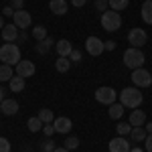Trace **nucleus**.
<instances>
[{
    "label": "nucleus",
    "mask_w": 152,
    "mask_h": 152,
    "mask_svg": "<svg viewBox=\"0 0 152 152\" xmlns=\"http://www.w3.org/2000/svg\"><path fill=\"white\" fill-rule=\"evenodd\" d=\"M142 102H144V95L138 87H126L120 91V104L124 107H130V110H136L140 107Z\"/></svg>",
    "instance_id": "obj_1"
},
{
    "label": "nucleus",
    "mask_w": 152,
    "mask_h": 152,
    "mask_svg": "<svg viewBox=\"0 0 152 152\" xmlns=\"http://www.w3.org/2000/svg\"><path fill=\"white\" fill-rule=\"evenodd\" d=\"M0 61L10 65V67L12 65H18V61H20V49H18V45H14V43L2 45L0 47Z\"/></svg>",
    "instance_id": "obj_2"
},
{
    "label": "nucleus",
    "mask_w": 152,
    "mask_h": 152,
    "mask_svg": "<svg viewBox=\"0 0 152 152\" xmlns=\"http://www.w3.org/2000/svg\"><path fill=\"white\" fill-rule=\"evenodd\" d=\"M144 61H146V57H144V53H142L140 49L136 47H130L126 53H124V65L128 67V69H140L142 65H144Z\"/></svg>",
    "instance_id": "obj_3"
},
{
    "label": "nucleus",
    "mask_w": 152,
    "mask_h": 152,
    "mask_svg": "<svg viewBox=\"0 0 152 152\" xmlns=\"http://www.w3.org/2000/svg\"><path fill=\"white\" fill-rule=\"evenodd\" d=\"M102 26H104L107 33L120 31V26H122V16H120V12H116V10H105L104 14H102Z\"/></svg>",
    "instance_id": "obj_4"
},
{
    "label": "nucleus",
    "mask_w": 152,
    "mask_h": 152,
    "mask_svg": "<svg viewBox=\"0 0 152 152\" xmlns=\"http://www.w3.org/2000/svg\"><path fill=\"white\" fill-rule=\"evenodd\" d=\"M132 81H134V87H150L152 85V75L150 71H146L144 67H140V69H134L132 71Z\"/></svg>",
    "instance_id": "obj_5"
},
{
    "label": "nucleus",
    "mask_w": 152,
    "mask_h": 152,
    "mask_svg": "<svg viewBox=\"0 0 152 152\" xmlns=\"http://www.w3.org/2000/svg\"><path fill=\"white\" fill-rule=\"evenodd\" d=\"M95 99L104 105H112V104H116L118 94L114 87H97L95 89Z\"/></svg>",
    "instance_id": "obj_6"
},
{
    "label": "nucleus",
    "mask_w": 152,
    "mask_h": 152,
    "mask_svg": "<svg viewBox=\"0 0 152 152\" xmlns=\"http://www.w3.org/2000/svg\"><path fill=\"white\" fill-rule=\"evenodd\" d=\"M146 41H148V35H146V31L144 28H132L128 33V43L132 45V47H136V49H140L142 45H146Z\"/></svg>",
    "instance_id": "obj_7"
},
{
    "label": "nucleus",
    "mask_w": 152,
    "mask_h": 152,
    "mask_svg": "<svg viewBox=\"0 0 152 152\" xmlns=\"http://www.w3.org/2000/svg\"><path fill=\"white\" fill-rule=\"evenodd\" d=\"M85 51L91 57H99L104 53V41H99L97 37H87L85 39Z\"/></svg>",
    "instance_id": "obj_8"
},
{
    "label": "nucleus",
    "mask_w": 152,
    "mask_h": 152,
    "mask_svg": "<svg viewBox=\"0 0 152 152\" xmlns=\"http://www.w3.org/2000/svg\"><path fill=\"white\" fill-rule=\"evenodd\" d=\"M35 71H37L35 63H33V61H26V59H20L18 65H16V75H20L24 79H26V77H33Z\"/></svg>",
    "instance_id": "obj_9"
},
{
    "label": "nucleus",
    "mask_w": 152,
    "mask_h": 152,
    "mask_svg": "<svg viewBox=\"0 0 152 152\" xmlns=\"http://www.w3.org/2000/svg\"><path fill=\"white\" fill-rule=\"evenodd\" d=\"M12 20H14V24L18 26V28H28L31 26V23H33V18H31V12H26L23 8V10H16L14 12V16H12Z\"/></svg>",
    "instance_id": "obj_10"
},
{
    "label": "nucleus",
    "mask_w": 152,
    "mask_h": 152,
    "mask_svg": "<svg viewBox=\"0 0 152 152\" xmlns=\"http://www.w3.org/2000/svg\"><path fill=\"white\" fill-rule=\"evenodd\" d=\"M53 126H55V132H59V134H69L71 128H73V122H71L69 118L61 116V118L53 120Z\"/></svg>",
    "instance_id": "obj_11"
},
{
    "label": "nucleus",
    "mask_w": 152,
    "mask_h": 152,
    "mask_svg": "<svg viewBox=\"0 0 152 152\" xmlns=\"http://www.w3.org/2000/svg\"><path fill=\"white\" fill-rule=\"evenodd\" d=\"M130 142L124 136H118L114 140H110V152H130Z\"/></svg>",
    "instance_id": "obj_12"
},
{
    "label": "nucleus",
    "mask_w": 152,
    "mask_h": 152,
    "mask_svg": "<svg viewBox=\"0 0 152 152\" xmlns=\"http://www.w3.org/2000/svg\"><path fill=\"white\" fill-rule=\"evenodd\" d=\"M0 33H2V39H4L6 43H14V41L18 39V33H20V28H18L16 24L12 23V24H6V26H4Z\"/></svg>",
    "instance_id": "obj_13"
},
{
    "label": "nucleus",
    "mask_w": 152,
    "mask_h": 152,
    "mask_svg": "<svg viewBox=\"0 0 152 152\" xmlns=\"http://www.w3.org/2000/svg\"><path fill=\"white\" fill-rule=\"evenodd\" d=\"M49 8H51L53 14L63 16L65 12L69 10V2H67V0H51V2H49Z\"/></svg>",
    "instance_id": "obj_14"
},
{
    "label": "nucleus",
    "mask_w": 152,
    "mask_h": 152,
    "mask_svg": "<svg viewBox=\"0 0 152 152\" xmlns=\"http://www.w3.org/2000/svg\"><path fill=\"white\" fill-rule=\"evenodd\" d=\"M55 51H57L59 57H69L71 51H73V45H71L67 39H61V41L55 43Z\"/></svg>",
    "instance_id": "obj_15"
},
{
    "label": "nucleus",
    "mask_w": 152,
    "mask_h": 152,
    "mask_svg": "<svg viewBox=\"0 0 152 152\" xmlns=\"http://www.w3.org/2000/svg\"><path fill=\"white\" fill-rule=\"evenodd\" d=\"M0 112H2L4 116H14V114L18 112V102H16V99H4V102L0 104Z\"/></svg>",
    "instance_id": "obj_16"
},
{
    "label": "nucleus",
    "mask_w": 152,
    "mask_h": 152,
    "mask_svg": "<svg viewBox=\"0 0 152 152\" xmlns=\"http://www.w3.org/2000/svg\"><path fill=\"white\" fill-rule=\"evenodd\" d=\"M146 124V114L142 112V110H132V114H130V126L132 128H136V126H144Z\"/></svg>",
    "instance_id": "obj_17"
},
{
    "label": "nucleus",
    "mask_w": 152,
    "mask_h": 152,
    "mask_svg": "<svg viewBox=\"0 0 152 152\" xmlns=\"http://www.w3.org/2000/svg\"><path fill=\"white\" fill-rule=\"evenodd\" d=\"M53 45H55V43H53V39H43V41H37V45H35V51L37 53H39V55H47L49 51H51V49H53Z\"/></svg>",
    "instance_id": "obj_18"
},
{
    "label": "nucleus",
    "mask_w": 152,
    "mask_h": 152,
    "mask_svg": "<svg viewBox=\"0 0 152 152\" xmlns=\"http://www.w3.org/2000/svg\"><path fill=\"white\" fill-rule=\"evenodd\" d=\"M8 87H10L12 94H23V89H24V77H20V75L12 77L10 81H8Z\"/></svg>",
    "instance_id": "obj_19"
},
{
    "label": "nucleus",
    "mask_w": 152,
    "mask_h": 152,
    "mask_svg": "<svg viewBox=\"0 0 152 152\" xmlns=\"http://www.w3.org/2000/svg\"><path fill=\"white\" fill-rule=\"evenodd\" d=\"M146 136H148V132H146L144 126H136V128H132V132H130L132 142H144V140H146Z\"/></svg>",
    "instance_id": "obj_20"
},
{
    "label": "nucleus",
    "mask_w": 152,
    "mask_h": 152,
    "mask_svg": "<svg viewBox=\"0 0 152 152\" xmlns=\"http://www.w3.org/2000/svg\"><path fill=\"white\" fill-rule=\"evenodd\" d=\"M140 12H142V20L146 24H152V0H144Z\"/></svg>",
    "instance_id": "obj_21"
},
{
    "label": "nucleus",
    "mask_w": 152,
    "mask_h": 152,
    "mask_svg": "<svg viewBox=\"0 0 152 152\" xmlns=\"http://www.w3.org/2000/svg\"><path fill=\"white\" fill-rule=\"evenodd\" d=\"M107 114H110L112 120H120V118L124 116V105L122 104H112L110 110H107Z\"/></svg>",
    "instance_id": "obj_22"
},
{
    "label": "nucleus",
    "mask_w": 152,
    "mask_h": 152,
    "mask_svg": "<svg viewBox=\"0 0 152 152\" xmlns=\"http://www.w3.org/2000/svg\"><path fill=\"white\" fill-rule=\"evenodd\" d=\"M69 67H71L69 57H59L57 61H55V69H57L59 73H67V71H69Z\"/></svg>",
    "instance_id": "obj_23"
},
{
    "label": "nucleus",
    "mask_w": 152,
    "mask_h": 152,
    "mask_svg": "<svg viewBox=\"0 0 152 152\" xmlns=\"http://www.w3.org/2000/svg\"><path fill=\"white\" fill-rule=\"evenodd\" d=\"M12 77H14V75H12V67L6 65V63H2V65H0V81H10Z\"/></svg>",
    "instance_id": "obj_24"
},
{
    "label": "nucleus",
    "mask_w": 152,
    "mask_h": 152,
    "mask_svg": "<svg viewBox=\"0 0 152 152\" xmlns=\"http://www.w3.org/2000/svg\"><path fill=\"white\" fill-rule=\"evenodd\" d=\"M110 2V10H124V8H128V4H130V0H107Z\"/></svg>",
    "instance_id": "obj_25"
},
{
    "label": "nucleus",
    "mask_w": 152,
    "mask_h": 152,
    "mask_svg": "<svg viewBox=\"0 0 152 152\" xmlns=\"http://www.w3.org/2000/svg\"><path fill=\"white\" fill-rule=\"evenodd\" d=\"M39 120H41L43 124H53V120H55V116H53V112H51V110H47V107H43V110L39 112Z\"/></svg>",
    "instance_id": "obj_26"
},
{
    "label": "nucleus",
    "mask_w": 152,
    "mask_h": 152,
    "mask_svg": "<svg viewBox=\"0 0 152 152\" xmlns=\"http://www.w3.org/2000/svg\"><path fill=\"white\" fill-rule=\"evenodd\" d=\"M26 128L31 130V132H39V130H43V122L39 120V116H35L26 122Z\"/></svg>",
    "instance_id": "obj_27"
},
{
    "label": "nucleus",
    "mask_w": 152,
    "mask_h": 152,
    "mask_svg": "<svg viewBox=\"0 0 152 152\" xmlns=\"http://www.w3.org/2000/svg\"><path fill=\"white\" fill-rule=\"evenodd\" d=\"M33 37H35L37 41H43V39H47V28H45L43 24H37L35 28H33Z\"/></svg>",
    "instance_id": "obj_28"
},
{
    "label": "nucleus",
    "mask_w": 152,
    "mask_h": 152,
    "mask_svg": "<svg viewBox=\"0 0 152 152\" xmlns=\"http://www.w3.org/2000/svg\"><path fill=\"white\" fill-rule=\"evenodd\" d=\"M116 132H118V136H128L130 132H132V126H130V122L126 124V122H120L116 126Z\"/></svg>",
    "instance_id": "obj_29"
},
{
    "label": "nucleus",
    "mask_w": 152,
    "mask_h": 152,
    "mask_svg": "<svg viewBox=\"0 0 152 152\" xmlns=\"http://www.w3.org/2000/svg\"><path fill=\"white\" fill-rule=\"evenodd\" d=\"M63 146H65L67 150H75V148L79 146V138H77V136H69V138H65Z\"/></svg>",
    "instance_id": "obj_30"
},
{
    "label": "nucleus",
    "mask_w": 152,
    "mask_h": 152,
    "mask_svg": "<svg viewBox=\"0 0 152 152\" xmlns=\"http://www.w3.org/2000/svg\"><path fill=\"white\" fill-rule=\"evenodd\" d=\"M107 6H110V2H107V0H95V8L102 12V14L107 10Z\"/></svg>",
    "instance_id": "obj_31"
},
{
    "label": "nucleus",
    "mask_w": 152,
    "mask_h": 152,
    "mask_svg": "<svg viewBox=\"0 0 152 152\" xmlns=\"http://www.w3.org/2000/svg\"><path fill=\"white\" fill-rule=\"evenodd\" d=\"M69 61H71V63H79V61H81V51L73 49V51H71V55H69Z\"/></svg>",
    "instance_id": "obj_32"
},
{
    "label": "nucleus",
    "mask_w": 152,
    "mask_h": 152,
    "mask_svg": "<svg viewBox=\"0 0 152 152\" xmlns=\"http://www.w3.org/2000/svg\"><path fill=\"white\" fill-rule=\"evenodd\" d=\"M0 152H10V142L6 138H0Z\"/></svg>",
    "instance_id": "obj_33"
},
{
    "label": "nucleus",
    "mask_w": 152,
    "mask_h": 152,
    "mask_svg": "<svg viewBox=\"0 0 152 152\" xmlns=\"http://www.w3.org/2000/svg\"><path fill=\"white\" fill-rule=\"evenodd\" d=\"M10 6L14 10H23L24 8V0H10Z\"/></svg>",
    "instance_id": "obj_34"
},
{
    "label": "nucleus",
    "mask_w": 152,
    "mask_h": 152,
    "mask_svg": "<svg viewBox=\"0 0 152 152\" xmlns=\"http://www.w3.org/2000/svg\"><path fill=\"white\" fill-rule=\"evenodd\" d=\"M55 150V142L53 140H45V144H43V152H53Z\"/></svg>",
    "instance_id": "obj_35"
},
{
    "label": "nucleus",
    "mask_w": 152,
    "mask_h": 152,
    "mask_svg": "<svg viewBox=\"0 0 152 152\" xmlns=\"http://www.w3.org/2000/svg\"><path fill=\"white\" fill-rule=\"evenodd\" d=\"M144 148H146V152H152V134L146 136V140H144Z\"/></svg>",
    "instance_id": "obj_36"
},
{
    "label": "nucleus",
    "mask_w": 152,
    "mask_h": 152,
    "mask_svg": "<svg viewBox=\"0 0 152 152\" xmlns=\"http://www.w3.org/2000/svg\"><path fill=\"white\" fill-rule=\"evenodd\" d=\"M43 132H45L47 136H53V134H55V126H53V124H45V128H43Z\"/></svg>",
    "instance_id": "obj_37"
},
{
    "label": "nucleus",
    "mask_w": 152,
    "mask_h": 152,
    "mask_svg": "<svg viewBox=\"0 0 152 152\" xmlns=\"http://www.w3.org/2000/svg\"><path fill=\"white\" fill-rule=\"evenodd\" d=\"M116 49V43L114 41H105L104 43V51H114Z\"/></svg>",
    "instance_id": "obj_38"
},
{
    "label": "nucleus",
    "mask_w": 152,
    "mask_h": 152,
    "mask_svg": "<svg viewBox=\"0 0 152 152\" xmlns=\"http://www.w3.org/2000/svg\"><path fill=\"white\" fill-rule=\"evenodd\" d=\"M14 8H12V6H4V10H2V14H4V16H14Z\"/></svg>",
    "instance_id": "obj_39"
},
{
    "label": "nucleus",
    "mask_w": 152,
    "mask_h": 152,
    "mask_svg": "<svg viewBox=\"0 0 152 152\" xmlns=\"http://www.w3.org/2000/svg\"><path fill=\"white\" fill-rule=\"evenodd\" d=\"M85 2H87V0H71V4H73L75 8H81L83 4H85Z\"/></svg>",
    "instance_id": "obj_40"
},
{
    "label": "nucleus",
    "mask_w": 152,
    "mask_h": 152,
    "mask_svg": "<svg viewBox=\"0 0 152 152\" xmlns=\"http://www.w3.org/2000/svg\"><path fill=\"white\" fill-rule=\"evenodd\" d=\"M26 39H28V35H26V33H18V39H16V41H18V43H24V41H26Z\"/></svg>",
    "instance_id": "obj_41"
},
{
    "label": "nucleus",
    "mask_w": 152,
    "mask_h": 152,
    "mask_svg": "<svg viewBox=\"0 0 152 152\" xmlns=\"http://www.w3.org/2000/svg\"><path fill=\"white\" fill-rule=\"evenodd\" d=\"M144 128H146L148 134H152V122H146V124H144Z\"/></svg>",
    "instance_id": "obj_42"
},
{
    "label": "nucleus",
    "mask_w": 152,
    "mask_h": 152,
    "mask_svg": "<svg viewBox=\"0 0 152 152\" xmlns=\"http://www.w3.org/2000/svg\"><path fill=\"white\" fill-rule=\"evenodd\" d=\"M6 91H4V89H2V87H0V104H2V102H4V99H6Z\"/></svg>",
    "instance_id": "obj_43"
},
{
    "label": "nucleus",
    "mask_w": 152,
    "mask_h": 152,
    "mask_svg": "<svg viewBox=\"0 0 152 152\" xmlns=\"http://www.w3.org/2000/svg\"><path fill=\"white\" fill-rule=\"evenodd\" d=\"M53 152H69V150H67V148L63 146V148H55V150H53Z\"/></svg>",
    "instance_id": "obj_44"
},
{
    "label": "nucleus",
    "mask_w": 152,
    "mask_h": 152,
    "mask_svg": "<svg viewBox=\"0 0 152 152\" xmlns=\"http://www.w3.org/2000/svg\"><path fill=\"white\" fill-rule=\"evenodd\" d=\"M130 152H144V150H142V148H138V146H136V148H130Z\"/></svg>",
    "instance_id": "obj_45"
},
{
    "label": "nucleus",
    "mask_w": 152,
    "mask_h": 152,
    "mask_svg": "<svg viewBox=\"0 0 152 152\" xmlns=\"http://www.w3.org/2000/svg\"><path fill=\"white\" fill-rule=\"evenodd\" d=\"M4 28V18H2V14H0V31Z\"/></svg>",
    "instance_id": "obj_46"
},
{
    "label": "nucleus",
    "mask_w": 152,
    "mask_h": 152,
    "mask_svg": "<svg viewBox=\"0 0 152 152\" xmlns=\"http://www.w3.org/2000/svg\"><path fill=\"white\" fill-rule=\"evenodd\" d=\"M0 114H2V112H0Z\"/></svg>",
    "instance_id": "obj_47"
}]
</instances>
